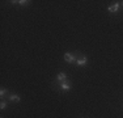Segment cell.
<instances>
[{
  "label": "cell",
  "mask_w": 123,
  "mask_h": 118,
  "mask_svg": "<svg viewBox=\"0 0 123 118\" xmlns=\"http://www.w3.org/2000/svg\"><path fill=\"white\" fill-rule=\"evenodd\" d=\"M12 4H18L21 5V7H25V5H30L31 1H29V0H12Z\"/></svg>",
  "instance_id": "52a82bcc"
},
{
  "label": "cell",
  "mask_w": 123,
  "mask_h": 118,
  "mask_svg": "<svg viewBox=\"0 0 123 118\" xmlns=\"http://www.w3.org/2000/svg\"><path fill=\"white\" fill-rule=\"evenodd\" d=\"M1 118H4V117H1Z\"/></svg>",
  "instance_id": "8fae6325"
},
{
  "label": "cell",
  "mask_w": 123,
  "mask_h": 118,
  "mask_svg": "<svg viewBox=\"0 0 123 118\" xmlns=\"http://www.w3.org/2000/svg\"><path fill=\"white\" fill-rule=\"evenodd\" d=\"M119 3H121V5H122V7H123V1H119Z\"/></svg>",
  "instance_id": "30bf717a"
},
{
  "label": "cell",
  "mask_w": 123,
  "mask_h": 118,
  "mask_svg": "<svg viewBox=\"0 0 123 118\" xmlns=\"http://www.w3.org/2000/svg\"><path fill=\"white\" fill-rule=\"evenodd\" d=\"M66 80H67V73L66 72H59L56 75V83L58 84H60V83H63Z\"/></svg>",
  "instance_id": "8992f818"
},
{
  "label": "cell",
  "mask_w": 123,
  "mask_h": 118,
  "mask_svg": "<svg viewBox=\"0 0 123 118\" xmlns=\"http://www.w3.org/2000/svg\"><path fill=\"white\" fill-rule=\"evenodd\" d=\"M88 63V57L86 55H79L77 60H76V66L77 67H84Z\"/></svg>",
  "instance_id": "3957f363"
},
{
  "label": "cell",
  "mask_w": 123,
  "mask_h": 118,
  "mask_svg": "<svg viewBox=\"0 0 123 118\" xmlns=\"http://www.w3.org/2000/svg\"><path fill=\"white\" fill-rule=\"evenodd\" d=\"M5 108H7V102L1 101V104H0V109H5Z\"/></svg>",
  "instance_id": "9c48e42d"
},
{
  "label": "cell",
  "mask_w": 123,
  "mask_h": 118,
  "mask_svg": "<svg viewBox=\"0 0 123 118\" xmlns=\"http://www.w3.org/2000/svg\"><path fill=\"white\" fill-rule=\"evenodd\" d=\"M79 55H80L79 52H66V54H64V60H66L67 63H69V64L76 63Z\"/></svg>",
  "instance_id": "6da1fadb"
},
{
  "label": "cell",
  "mask_w": 123,
  "mask_h": 118,
  "mask_svg": "<svg viewBox=\"0 0 123 118\" xmlns=\"http://www.w3.org/2000/svg\"><path fill=\"white\" fill-rule=\"evenodd\" d=\"M59 89L62 91V92H68V91L72 89V83L67 79L66 81H63V83H60V84H59Z\"/></svg>",
  "instance_id": "7a4b0ae2"
},
{
  "label": "cell",
  "mask_w": 123,
  "mask_h": 118,
  "mask_svg": "<svg viewBox=\"0 0 123 118\" xmlns=\"http://www.w3.org/2000/svg\"><path fill=\"white\" fill-rule=\"evenodd\" d=\"M7 93H8V91L4 89V88H1V91H0V97H4Z\"/></svg>",
  "instance_id": "ba28073f"
},
{
  "label": "cell",
  "mask_w": 123,
  "mask_h": 118,
  "mask_svg": "<svg viewBox=\"0 0 123 118\" xmlns=\"http://www.w3.org/2000/svg\"><path fill=\"white\" fill-rule=\"evenodd\" d=\"M119 7H121V3L117 1V3H114L113 5H110V7L107 8V9H109L110 13H117V12L119 11Z\"/></svg>",
  "instance_id": "5b68a950"
},
{
  "label": "cell",
  "mask_w": 123,
  "mask_h": 118,
  "mask_svg": "<svg viewBox=\"0 0 123 118\" xmlns=\"http://www.w3.org/2000/svg\"><path fill=\"white\" fill-rule=\"evenodd\" d=\"M8 100L12 101V102H20L21 101V97L16 93H8Z\"/></svg>",
  "instance_id": "277c9868"
}]
</instances>
